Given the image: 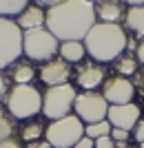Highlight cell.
Masks as SVG:
<instances>
[{"instance_id": "cell-1", "label": "cell", "mask_w": 144, "mask_h": 148, "mask_svg": "<svg viewBox=\"0 0 144 148\" xmlns=\"http://www.w3.org/2000/svg\"><path fill=\"white\" fill-rule=\"evenodd\" d=\"M95 9L91 0H64L47 9L44 27L62 42L84 40L95 25Z\"/></svg>"}, {"instance_id": "cell-2", "label": "cell", "mask_w": 144, "mask_h": 148, "mask_svg": "<svg viewBox=\"0 0 144 148\" xmlns=\"http://www.w3.org/2000/svg\"><path fill=\"white\" fill-rule=\"evenodd\" d=\"M129 36L122 25H109V22H95L93 29L84 38V47L91 60L98 64L115 62L126 51Z\"/></svg>"}, {"instance_id": "cell-3", "label": "cell", "mask_w": 144, "mask_h": 148, "mask_svg": "<svg viewBox=\"0 0 144 148\" xmlns=\"http://www.w3.org/2000/svg\"><path fill=\"white\" fill-rule=\"evenodd\" d=\"M7 111L13 119H31L42 113V93L33 84H13L7 93Z\"/></svg>"}, {"instance_id": "cell-4", "label": "cell", "mask_w": 144, "mask_h": 148, "mask_svg": "<svg viewBox=\"0 0 144 148\" xmlns=\"http://www.w3.org/2000/svg\"><path fill=\"white\" fill-rule=\"evenodd\" d=\"M60 51V40L51 33L47 27L25 31L22 38V56L29 62H49Z\"/></svg>"}, {"instance_id": "cell-5", "label": "cell", "mask_w": 144, "mask_h": 148, "mask_svg": "<svg viewBox=\"0 0 144 148\" xmlns=\"http://www.w3.org/2000/svg\"><path fill=\"white\" fill-rule=\"evenodd\" d=\"M82 137H84V122L75 113L58 122H51L44 130V142L51 148H73Z\"/></svg>"}, {"instance_id": "cell-6", "label": "cell", "mask_w": 144, "mask_h": 148, "mask_svg": "<svg viewBox=\"0 0 144 148\" xmlns=\"http://www.w3.org/2000/svg\"><path fill=\"white\" fill-rule=\"evenodd\" d=\"M22 38L25 31L11 18H0V73L13 66L22 56Z\"/></svg>"}, {"instance_id": "cell-7", "label": "cell", "mask_w": 144, "mask_h": 148, "mask_svg": "<svg viewBox=\"0 0 144 148\" xmlns=\"http://www.w3.org/2000/svg\"><path fill=\"white\" fill-rule=\"evenodd\" d=\"M75 95H78V91L73 88V84L49 86L42 93V115L51 122H58V119L71 115Z\"/></svg>"}, {"instance_id": "cell-8", "label": "cell", "mask_w": 144, "mask_h": 148, "mask_svg": "<svg viewBox=\"0 0 144 148\" xmlns=\"http://www.w3.org/2000/svg\"><path fill=\"white\" fill-rule=\"evenodd\" d=\"M73 111L82 122H87V124L102 122V119H107V115H109V102L104 99L102 93L82 91V93L75 95Z\"/></svg>"}, {"instance_id": "cell-9", "label": "cell", "mask_w": 144, "mask_h": 148, "mask_svg": "<svg viewBox=\"0 0 144 148\" xmlns=\"http://www.w3.org/2000/svg\"><path fill=\"white\" fill-rule=\"evenodd\" d=\"M102 95L109 102V106H120V104H131L135 97V86L129 77L113 75L102 84Z\"/></svg>"}, {"instance_id": "cell-10", "label": "cell", "mask_w": 144, "mask_h": 148, "mask_svg": "<svg viewBox=\"0 0 144 148\" xmlns=\"http://www.w3.org/2000/svg\"><path fill=\"white\" fill-rule=\"evenodd\" d=\"M71 75V64L69 62H64L62 58H53V60L44 62L42 66H40V82L49 86H62V84H69Z\"/></svg>"}, {"instance_id": "cell-11", "label": "cell", "mask_w": 144, "mask_h": 148, "mask_svg": "<svg viewBox=\"0 0 144 148\" xmlns=\"http://www.w3.org/2000/svg\"><path fill=\"white\" fill-rule=\"evenodd\" d=\"M73 75H75V84H78L82 91H95V88L102 86L104 80H107V77H104V75H107L104 66L98 64V62H93V60L80 62Z\"/></svg>"}, {"instance_id": "cell-12", "label": "cell", "mask_w": 144, "mask_h": 148, "mask_svg": "<svg viewBox=\"0 0 144 148\" xmlns=\"http://www.w3.org/2000/svg\"><path fill=\"white\" fill-rule=\"evenodd\" d=\"M109 124L113 128H124L131 133L135 128V124L142 119V111L138 104H120V106H109V115H107Z\"/></svg>"}, {"instance_id": "cell-13", "label": "cell", "mask_w": 144, "mask_h": 148, "mask_svg": "<svg viewBox=\"0 0 144 148\" xmlns=\"http://www.w3.org/2000/svg\"><path fill=\"white\" fill-rule=\"evenodd\" d=\"M95 18L100 22H109V25H120V20H124L126 9L122 0H93Z\"/></svg>"}, {"instance_id": "cell-14", "label": "cell", "mask_w": 144, "mask_h": 148, "mask_svg": "<svg viewBox=\"0 0 144 148\" xmlns=\"http://www.w3.org/2000/svg\"><path fill=\"white\" fill-rule=\"evenodd\" d=\"M16 22H18V27L22 31L40 29V27H44V22H47V11H44L42 7H38V5H29L25 11L18 16Z\"/></svg>"}, {"instance_id": "cell-15", "label": "cell", "mask_w": 144, "mask_h": 148, "mask_svg": "<svg viewBox=\"0 0 144 148\" xmlns=\"http://www.w3.org/2000/svg\"><path fill=\"white\" fill-rule=\"evenodd\" d=\"M60 58L69 64H80L84 62V56H87V47L82 40H73V42H60Z\"/></svg>"}, {"instance_id": "cell-16", "label": "cell", "mask_w": 144, "mask_h": 148, "mask_svg": "<svg viewBox=\"0 0 144 148\" xmlns=\"http://www.w3.org/2000/svg\"><path fill=\"white\" fill-rule=\"evenodd\" d=\"M124 25H126V29L131 31L135 38H140V40H142V38H144V5H140V7H129V9H126Z\"/></svg>"}, {"instance_id": "cell-17", "label": "cell", "mask_w": 144, "mask_h": 148, "mask_svg": "<svg viewBox=\"0 0 144 148\" xmlns=\"http://www.w3.org/2000/svg\"><path fill=\"white\" fill-rule=\"evenodd\" d=\"M36 77V69L29 60H18L11 66V80L16 84H31Z\"/></svg>"}, {"instance_id": "cell-18", "label": "cell", "mask_w": 144, "mask_h": 148, "mask_svg": "<svg viewBox=\"0 0 144 148\" xmlns=\"http://www.w3.org/2000/svg\"><path fill=\"white\" fill-rule=\"evenodd\" d=\"M115 73L122 75V77H126V75H135L140 71V62L138 58H135V53H122V56L115 60Z\"/></svg>"}, {"instance_id": "cell-19", "label": "cell", "mask_w": 144, "mask_h": 148, "mask_svg": "<svg viewBox=\"0 0 144 148\" xmlns=\"http://www.w3.org/2000/svg\"><path fill=\"white\" fill-rule=\"evenodd\" d=\"M44 130H47V126H44L42 122H29V124H25V126L20 128V139L27 142V144L40 142V137L44 135Z\"/></svg>"}, {"instance_id": "cell-20", "label": "cell", "mask_w": 144, "mask_h": 148, "mask_svg": "<svg viewBox=\"0 0 144 148\" xmlns=\"http://www.w3.org/2000/svg\"><path fill=\"white\" fill-rule=\"evenodd\" d=\"M29 7V0H0V18L20 16Z\"/></svg>"}, {"instance_id": "cell-21", "label": "cell", "mask_w": 144, "mask_h": 148, "mask_svg": "<svg viewBox=\"0 0 144 148\" xmlns=\"http://www.w3.org/2000/svg\"><path fill=\"white\" fill-rule=\"evenodd\" d=\"M111 124H109V119H102V122H93V124H87L84 126V135L91 137V139H100V137L104 135H111Z\"/></svg>"}, {"instance_id": "cell-22", "label": "cell", "mask_w": 144, "mask_h": 148, "mask_svg": "<svg viewBox=\"0 0 144 148\" xmlns=\"http://www.w3.org/2000/svg\"><path fill=\"white\" fill-rule=\"evenodd\" d=\"M11 135H13V119L7 113L0 111V142L2 139H11Z\"/></svg>"}, {"instance_id": "cell-23", "label": "cell", "mask_w": 144, "mask_h": 148, "mask_svg": "<svg viewBox=\"0 0 144 148\" xmlns=\"http://www.w3.org/2000/svg\"><path fill=\"white\" fill-rule=\"evenodd\" d=\"M111 139H113V142H124V144H129L131 133L124 130V128H111Z\"/></svg>"}, {"instance_id": "cell-24", "label": "cell", "mask_w": 144, "mask_h": 148, "mask_svg": "<svg viewBox=\"0 0 144 148\" xmlns=\"http://www.w3.org/2000/svg\"><path fill=\"white\" fill-rule=\"evenodd\" d=\"M131 137L135 139L138 144H142L144 142V119H140L138 124H135V128L131 130Z\"/></svg>"}, {"instance_id": "cell-25", "label": "cell", "mask_w": 144, "mask_h": 148, "mask_svg": "<svg viewBox=\"0 0 144 148\" xmlns=\"http://www.w3.org/2000/svg\"><path fill=\"white\" fill-rule=\"evenodd\" d=\"M133 86L135 88H140V91H144V66H140V71L135 75H133Z\"/></svg>"}, {"instance_id": "cell-26", "label": "cell", "mask_w": 144, "mask_h": 148, "mask_svg": "<svg viewBox=\"0 0 144 148\" xmlns=\"http://www.w3.org/2000/svg\"><path fill=\"white\" fill-rule=\"evenodd\" d=\"M95 148H115V142L111 139V135H104L100 139H95Z\"/></svg>"}, {"instance_id": "cell-27", "label": "cell", "mask_w": 144, "mask_h": 148, "mask_svg": "<svg viewBox=\"0 0 144 148\" xmlns=\"http://www.w3.org/2000/svg\"><path fill=\"white\" fill-rule=\"evenodd\" d=\"M60 2H64V0H33V5H38V7H47V9H51V7H56V5H60Z\"/></svg>"}, {"instance_id": "cell-28", "label": "cell", "mask_w": 144, "mask_h": 148, "mask_svg": "<svg viewBox=\"0 0 144 148\" xmlns=\"http://www.w3.org/2000/svg\"><path fill=\"white\" fill-rule=\"evenodd\" d=\"M73 148H95V142L91 139V137H87V135H84V137H82V139H80L78 144H75Z\"/></svg>"}, {"instance_id": "cell-29", "label": "cell", "mask_w": 144, "mask_h": 148, "mask_svg": "<svg viewBox=\"0 0 144 148\" xmlns=\"http://www.w3.org/2000/svg\"><path fill=\"white\" fill-rule=\"evenodd\" d=\"M135 58H138V62L144 66V38L138 42V49H135Z\"/></svg>"}, {"instance_id": "cell-30", "label": "cell", "mask_w": 144, "mask_h": 148, "mask_svg": "<svg viewBox=\"0 0 144 148\" xmlns=\"http://www.w3.org/2000/svg\"><path fill=\"white\" fill-rule=\"evenodd\" d=\"M7 93H9V88H7V80H5V75L0 73V102H2V97H7Z\"/></svg>"}, {"instance_id": "cell-31", "label": "cell", "mask_w": 144, "mask_h": 148, "mask_svg": "<svg viewBox=\"0 0 144 148\" xmlns=\"http://www.w3.org/2000/svg\"><path fill=\"white\" fill-rule=\"evenodd\" d=\"M0 148H20V144L11 137V139H2V142H0Z\"/></svg>"}, {"instance_id": "cell-32", "label": "cell", "mask_w": 144, "mask_h": 148, "mask_svg": "<svg viewBox=\"0 0 144 148\" xmlns=\"http://www.w3.org/2000/svg\"><path fill=\"white\" fill-rule=\"evenodd\" d=\"M27 148H51L47 142H33V144H27Z\"/></svg>"}, {"instance_id": "cell-33", "label": "cell", "mask_w": 144, "mask_h": 148, "mask_svg": "<svg viewBox=\"0 0 144 148\" xmlns=\"http://www.w3.org/2000/svg\"><path fill=\"white\" fill-rule=\"evenodd\" d=\"M124 5H131V7H140V5H144V0H122Z\"/></svg>"}, {"instance_id": "cell-34", "label": "cell", "mask_w": 144, "mask_h": 148, "mask_svg": "<svg viewBox=\"0 0 144 148\" xmlns=\"http://www.w3.org/2000/svg\"><path fill=\"white\" fill-rule=\"evenodd\" d=\"M140 148H144V142H142V144H140Z\"/></svg>"}, {"instance_id": "cell-35", "label": "cell", "mask_w": 144, "mask_h": 148, "mask_svg": "<svg viewBox=\"0 0 144 148\" xmlns=\"http://www.w3.org/2000/svg\"><path fill=\"white\" fill-rule=\"evenodd\" d=\"M126 148H133V146H126Z\"/></svg>"}, {"instance_id": "cell-36", "label": "cell", "mask_w": 144, "mask_h": 148, "mask_svg": "<svg viewBox=\"0 0 144 148\" xmlns=\"http://www.w3.org/2000/svg\"><path fill=\"white\" fill-rule=\"evenodd\" d=\"M91 2H93V0H91Z\"/></svg>"}]
</instances>
